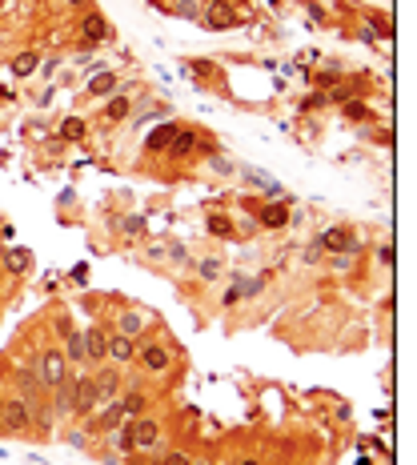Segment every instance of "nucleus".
Masks as SVG:
<instances>
[{"label": "nucleus", "mask_w": 417, "mask_h": 465, "mask_svg": "<svg viewBox=\"0 0 417 465\" xmlns=\"http://www.w3.org/2000/svg\"><path fill=\"white\" fill-rule=\"evenodd\" d=\"M69 349H65V361H85V333L81 329H69Z\"/></svg>", "instance_id": "12"}, {"label": "nucleus", "mask_w": 417, "mask_h": 465, "mask_svg": "<svg viewBox=\"0 0 417 465\" xmlns=\"http://www.w3.org/2000/svg\"><path fill=\"white\" fill-rule=\"evenodd\" d=\"M36 65H41V56H36V52H21V56L12 61V72H17V76H32V72H36Z\"/></svg>", "instance_id": "15"}, {"label": "nucleus", "mask_w": 417, "mask_h": 465, "mask_svg": "<svg viewBox=\"0 0 417 465\" xmlns=\"http://www.w3.org/2000/svg\"><path fill=\"white\" fill-rule=\"evenodd\" d=\"M93 385H96V397H116V373L113 369H100L93 377Z\"/></svg>", "instance_id": "13"}, {"label": "nucleus", "mask_w": 417, "mask_h": 465, "mask_svg": "<svg viewBox=\"0 0 417 465\" xmlns=\"http://www.w3.org/2000/svg\"><path fill=\"white\" fill-rule=\"evenodd\" d=\"M197 149V133H189V129H177L173 137H169V153L173 157H189Z\"/></svg>", "instance_id": "7"}, {"label": "nucleus", "mask_w": 417, "mask_h": 465, "mask_svg": "<svg viewBox=\"0 0 417 465\" xmlns=\"http://www.w3.org/2000/svg\"><path fill=\"white\" fill-rule=\"evenodd\" d=\"M133 425V449H153L157 445V421H149V418H137V421H129Z\"/></svg>", "instance_id": "4"}, {"label": "nucleus", "mask_w": 417, "mask_h": 465, "mask_svg": "<svg viewBox=\"0 0 417 465\" xmlns=\"http://www.w3.org/2000/svg\"><path fill=\"white\" fill-rule=\"evenodd\" d=\"M105 116H109V120H125V116H129V100L116 96L113 105H105Z\"/></svg>", "instance_id": "21"}, {"label": "nucleus", "mask_w": 417, "mask_h": 465, "mask_svg": "<svg viewBox=\"0 0 417 465\" xmlns=\"http://www.w3.org/2000/svg\"><path fill=\"white\" fill-rule=\"evenodd\" d=\"M116 442H120V449H133V425H120V437Z\"/></svg>", "instance_id": "26"}, {"label": "nucleus", "mask_w": 417, "mask_h": 465, "mask_svg": "<svg viewBox=\"0 0 417 465\" xmlns=\"http://www.w3.org/2000/svg\"><path fill=\"white\" fill-rule=\"evenodd\" d=\"M140 405H145V397H140V393H129V401H125L120 409H125V413H140Z\"/></svg>", "instance_id": "25"}, {"label": "nucleus", "mask_w": 417, "mask_h": 465, "mask_svg": "<svg viewBox=\"0 0 417 465\" xmlns=\"http://www.w3.org/2000/svg\"><path fill=\"white\" fill-rule=\"evenodd\" d=\"M217 273H221V261H213V257H208V261H201V277H205V281H213Z\"/></svg>", "instance_id": "24"}, {"label": "nucleus", "mask_w": 417, "mask_h": 465, "mask_svg": "<svg viewBox=\"0 0 417 465\" xmlns=\"http://www.w3.org/2000/svg\"><path fill=\"white\" fill-rule=\"evenodd\" d=\"M241 465H257V462H253V457H245V462H241Z\"/></svg>", "instance_id": "34"}, {"label": "nucleus", "mask_w": 417, "mask_h": 465, "mask_svg": "<svg viewBox=\"0 0 417 465\" xmlns=\"http://www.w3.org/2000/svg\"><path fill=\"white\" fill-rule=\"evenodd\" d=\"M140 329V317H125V337H133Z\"/></svg>", "instance_id": "30"}, {"label": "nucleus", "mask_w": 417, "mask_h": 465, "mask_svg": "<svg viewBox=\"0 0 417 465\" xmlns=\"http://www.w3.org/2000/svg\"><path fill=\"white\" fill-rule=\"evenodd\" d=\"M120 418H125V409H120V405H116V401H113V409H109L105 418L96 421V425H100V429H116V425H120Z\"/></svg>", "instance_id": "22"}, {"label": "nucleus", "mask_w": 417, "mask_h": 465, "mask_svg": "<svg viewBox=\"0 0 417 465\" xmlns=\"http://www.w3.org/2000/svg\"><path fill=\"white\" fill-rule=\"evenodd\" d=\"M140 365L153 369V373H164V369H169V353H164L161 345H149L145 353H140Z\"/></svg>", "instance_id": "9"}, {"label": "nucleus", "mask_w": 417, "mask_h": 465, "mask_svg": "<svg viewBox=\"0 0 417 465\" xmlns=\"http://www.w3.org/2000/svg\"><path fill=\"white\" fill-rule=\"evenodd\" d=\"M69 4H76V8H85V4H89V0H69Z\"/></svg>", "instance_id": "32"}, {"label": "nucleus", "mask_w": 417, "mask_h": 465, "mask_svg": "<svg viewBox=\"0 0 417 465\" xmlns=\"http://www.w3.org/2000/svg\"><path fill=\"white\" fill-rule=\"evenodd\" d=\"M161 465H189V457H185V453H164Z\"/></svg>", "instance_id": "28"}, {"label": "nucleus", "mask_w": 417, "mask_h": 465, "mask_svg": "<svg viewBox=\"0 0 417 465\" xmlns=\"http://www.w3.org/2000/svg\"><path fill=\"white\" fill-rule=\"evenodd\" d=\"M177 129H169V125H161V129H153V137H145V149H169V137H173Z\"/></svg>", "instance_id": "18"}, {"label": "nucleus", "mask_w": 417, "mask_h": 465, "mask_svg": "<svg viewBox=\"0 0 417 465\" xmlns=\"http://www.w3.org/2000/svg\"><path fill=\"white\" fill-rule=\"evenodd\" d=\"M208 232H217V237H233V221L225 213H213L208 217Z\"/></svg>", "instance_id": "20"}, {"label": "nucleus", "mask_w": 417, "mask_h": 465, "mask_svg": "<svg viewBox=\"0 0 417 465\" xmlns=\"http://www.w3.org/2000/svg\"><path fill=\"white\" fill-rule=\"evenodd\" d=\"M345 116H349V120H365V116H370V105H365V100H349Z\"/></svg>", "instance_id": "23"}, {"label": "nucleus", "mask_w": 417, "mask_h": 465, "mask_svg": "<svg viewBox=\"0 0 417 465\" xmlns=\"http://www.w3.org/2000/svg\"><path fill=\"white\" fill-rule=\"evenodd\" d=\"M221 4H229V0H221Z\"/></svg>", "instance_id": "35"}, {"label": "nucleus", "mask_w": 417, "mask_h": 465, "mask_svg": "<svg viewBox=\"0 0 417 465\" xmlns=\"http://www.w3.org/2000/svg\"><path fill=\"white\" fill-rule=\"evenodd\" d=\"M4 269H8V273H24V269H28V253H24V249L4 253Z\"/></svg>", "instance_id": "19"}, {"label": "nucleus", "mask_w": 417, "mask_h": 465, "mask_svg": "<svg viewBox=\"0 0 417 465\" xmlns=\"http://www.w3.org/2000/svg\"><path fill=\"white\" fill-rule=\"evenodd\" d=\"M96 401H100V397H96V385L89 377H85V381H72V409H76V413H89Z\"/></svg>", "instance_id": "5"}, {"label": "nucleus", "mask_w": 417, "mask_h": 465, "mask_svg": "<svg viewBox=\"0 0 417 465\" xmlns=\"http://www.w3.org/2000/svg\"><path fill=\"white\" fill-rule=\"evenodd\" d=\"M0 425H4V433H8V429H24V425H28V405H24V401H4Z\"/></svg>", "instance_id": "6"}, {"label": "nucleus", "mask_w": 417, "mask_h": 465, "mask_svg": "<svg viewBox=\"0 0 417 465\" xmlns=\"http://www.w3.org/2000/svg\"><path fill=\"white\" fill-rule=\"evenodd\" d=\"M208 8H213V12H208V17H205V24H208V28H233V24H237V12H225L229 4H221V0H213Z\"/></svg>", "instance_id": "8"}, {"label": "nucleus", "mask_w": 417, "mask_h": 465, "mask_svg": "<svg viewBox=\"0 0 417 465\" xmlns=\"http://www.w3.org/2000/svg\"><path fill=\"white\" fill-rule=\"evenodd\" d=\"M0 413H4V397H0ZM0 433H4V425H0Z\"/></svg>", "instance_id": "33"}, {"label": "nucleus", "mask_w": 417, "mask_h": 465, "mask_svg": "<svg viewBox=\"0 0 417 465\" xmlns=\"http://www.w3.org/2000/svg\"><path fill=\"white\" fill-rule=\"evenodd\" d=\"M36 369H41V381H45V385H61V381H65V357H61V353H45V357L36 361Z\"/></svg>", "instance_id": "2"}, {"label": "nucleus", "mask_w": 417, "mask_h": 465, "mask_svg": "<svg viewBox=\"0 0 417 465\" xmlns=\"http://www.w3.org/2000/svg\"><path fill=\"white\" fill-rule=\"evenodd\" d=\"M85 137V120L81 116H69L65 125H61V140H81Z\"/></svg>", "instance_id": "17"}, {"label": "nucleus", "mask_w": 417, "mask_h": 465, "mask_svg": "<svg viewBox=\"0 0 417 465\" xmlns=\"http://www.w3.org/2000/svg\"><path fill=\"white\" fill-rule=\"evenodd\" d=\"M321 249H329V253H341V249H353V237H349L345 229H329L321 237Z\"/></svg>", "instance_id": "11"}, {"label": "nucleus", "mask_w": 417, "mask_h": 465, "mask_svg": "<svg viewBox=\"0 0 417 465\" xmlns=\"http://www.w3.org/2000/svg\"><path fill=\"white\" fill-rule=\"evenodd\" d=\"M85 357H93V361H105L109 357V333L100 325L85 329Z\"/></svg>", "instance_id": "3"}, {"label": "nucleus", "mask_w": 417, "mask_h": 465, "mask_svg": "<svg viewBox=\"0 0 417 465\" xmlns=\"http://www.w3.org/2000/svg\"><path fill=\"white\" fill-rule=\"evenodd\" d=\"M285 221H289V209L285 205H269V209L261 213V225H269V229H281Z\"/></svg>", "instance_id": "16"}, {"label": "nucleus", "mask_w": 417, "mask_h": 465, "mask_svg": "<svg viewBox=\"0 0 417 465\" xmlns=\"http://www.w3.org/2000/svg\"><path fill=\"white\" fill-rule=\"evenodd\" d=\"M177 12H181V17H197V4H193V0H181Z\"/></svg>", "instance_id": "29"}, {"label": "nucleus", "mask_w": 417, "mask_h": 465, "mask_svg": "<svg viewBox=\"0 0 417 465\" xmlns=\"http://www.w3.org/2000/svg\"><path fill=\"white\" fill-rule=\"evenodd\" d=\"M325 105H329V96L325 93H313L309 100H305V109H325Z\"/></svg>", "instance_id": "27"}, {"label": "nucleus", "mask_w": 417, "mask_h": 465, "mask_svg": "<svg viewBox=\"0 0 417 465\" xmlns=\"http://www.w3.org/2000/svg\"><path fill=\"white\" fill-rule=\"evenodd\" d=\"M81 36H85V45H100V41H109V24L100 12H85V21H81Z\"/></svg>", "instance_id": "1"}, {"label": "nucleus", "mask_w": 417, "mask_h": 465, "mask_svg": "<svg viewBox=\"0 0 417 465\" xmlns=\"http://www.w3.org/2000/svg\"><path fill=\"white\" fill-rule=\"evenodd\" d=\"M113 85H116V72H96L93 80H89V96H105V93H113Z\"/></svg>", "instance_id": "14"}, {"label": "nucleus", "mask_w": 417, "mask_h": 465, "mask_svg": "<svg viewBox=\"0 0 417 465\" xmlns=\"http://www.w3.org/2000/svg\"><path fill=\"white\" fill-rule=\"evenodd\" d=\"M133 353H137V345H133V337H109V357L113 361H133Z\"/></svg>", "instance_id": "10"}, {"label": "nucleus", "mask_w": 417, "mask_h": 465, "mask_svg": "<svg viewBox=\"0 0 417 465\" xmlns=\"http://www.w3.org/2000/svg\"><path fill=\"white\" fill-rule=\"evenodd\" d=\"M237 301H241V285H233L229 293H225V305H237Z\"/></svg>", "instance_id": "31"}]
</instances>
